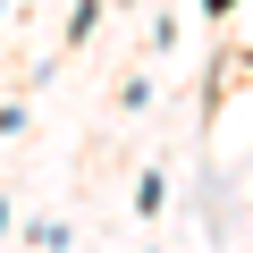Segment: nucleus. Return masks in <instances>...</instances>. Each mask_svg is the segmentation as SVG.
Masks as SVG:
<instances>
[{
    "instance_id": "f257e3e1",
    "label": "nucleus",
    "mask_w": 253,
    "mask_h": 253,
    "mask_svg": "<svg viewBox=\"0 0 253 253\" xmlns=\"http://www.w3.org/2000/svg\"><path fill=\"white\" fill-rule=\"evenodd\" d=\"M211 9H236V0H211Z\"/></svg>"
}]
</instances>
